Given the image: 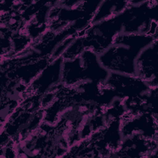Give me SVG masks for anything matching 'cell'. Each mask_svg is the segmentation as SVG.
Here are the masks:
<instances>
[{"label": "cell", "mask_w": 158, "mask_h": 158, "mask_svg": "<svg viewBox=\"0 0 158 158\" xmlns=\"http://www.w3.org/2000/svg\"><path fill=\"white\" fill-rule=\"evenodd\" d=\"M156 39L158 38L148 35L119 34L112 45L99 55V59L110 72L136 76V58Z\"/></svg>", "instance_id": "cell-1"}, {"label": "cell", "mask_w": 158, "mask_h": 158, "mask_svg": "<svg viewBox=\"0 0 158 158\" xmlns=\"http://www.w3.org/2000/svg\"><path fill=\"white\" fill-rule=\"evenodd\" d=\"M99 1H52L47 20L48 30L60 32L71 29L78 35L91 25L99 6Z\"/></svg>", "instance_id": "cell-2"}, {"label": "cell", "mask_w": 158, "mask_h": 158, "mask_svg": "<svg viewBox=\"0 0 158 158\" xmlns=\"http://www.w3.org/2000/svg\"><path fill=\"white\" fill-rule=\"evenodd\" d=\"M14 146L17 157H64L70 148L57 133L55 125L44 122Z\"/></svg>", "instance_id": "cell-3"}, {"label": "cell", "mask_w": 158, "mask_h": 158, "mask_svg": "<svg viewBox=\"0 0 158 158\" xmlns=\"http://www.w3.org/2000/svg\"><path fill=\"white\" fill-rule=\"evenodd\" d=\"M41 95L27 97L1 125V133H5L17 143L35 131L44 122V109L41 104Z\"/></svg>", "instance_id": "cell-4"}, {"label": "cell", "mask_w": 158, "mask_h": 158, "mask_svg": "<svg viewBox=\"0 0 158 158\" xmlns=\"http://www.w3.org/2000/svg\"><path fill=\"white\" fill-rule=\"evenodd\" d=\"M110 73L100 62L99 55L86 49L73 59L63 60L61 83L65 86H72L83 81L102 85Z\"/></svg>", "instance_id": "cell-5"}, {"label": "cell", "mask_w": 158, "mask_h": 158, "mask_svg": "<svg viewBox=\"0 0 158 158\" xmlns=\"http://www.w3.org/2000/svg\"><path fill=\"white\" fill-rule=\"evenodd\" d=\"M102 85L116 99L122 101L129 97L143 96L151 88L146 81L136 76L113 72H110Z\"/></svg>", "instance_id": "cell-6"}, {"label": "cell", "mask_w": 158, "mask_h": 158, "mask_svg": "<svg viewBox=\"0 0 158 158\" xmlns=\"http://www.w3.org/2000/svg\"><path fill=\"white\" fill-rule=\"evenodd\" d=\"M63 60L59 57L50 61L29 85L27 97L54 92L59 88L62 85Z\"/></svg>", "instance_id": "cell-7"}, {"label": "cell", "mask_w": 158, "mask_h": 158, "mask_svg": "<svg viewBox=\"0 0 158 158\" xmlns=\"http://www.w3.org/2000/svg\"><path fill=\"white\" fill-rule=\"evenodd\" d=\"M158 117L151 114H138L120 118L122 138L137 136L147 139H157Z\"/></svg>", "instance_id": "cell-8"}, {"label": "cell", "mask_w": 158, "mask_h": 158, "mask_svg": "<svg viewBox=\"0 0 158 158\" xmlns=\"http://www.w3.org/2000/svg\"><path fill=\"white\" fill-rule=\"evenodd\" d=\"M158 39L144 48L135 62L136 77L151 88H158Z\"/></svg>", "instance_id": "cell-9"}, {"label": "cell", "mask_w": 158, "mask_h": 158, "mask_svg": "<svg viewBox=\"0 0 158 158\" xmlns=\"http://www.w3.org/2000/svg\"><path fill=\"white\" fill-rule=\"evenodd\" d=\"M157 152L158 139L132 136L122 138L120 147L110 157H155Z\"/></svg>", "instance_id": "cell-10"}, {"label": "cell", "mask_w": 158, "mask_h": 158, "mask_svg": "<svg viewBox=\"0 0 158 158\" xmlns=\"http://www.w3.org/2000/svg\"><path fill=\"white\" fill-rule=\"evenodd\" d=\"M129 6L128 0H101L91 24L110 19L122 13Z\"/></svg>", "instance_id": "cell-11"}]
</instances>
